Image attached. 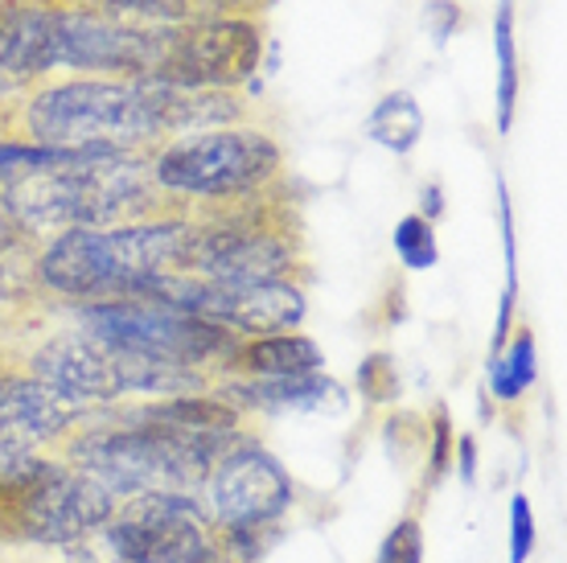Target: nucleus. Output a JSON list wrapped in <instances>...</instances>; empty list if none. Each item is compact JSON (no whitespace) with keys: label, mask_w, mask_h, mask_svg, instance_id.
<instances>
[{"label":"nucleus","mask_w":567,"mask_h":563,"mask_svg":"<svg viewBox=\"0 0 567 563\" xmlns=\"http://www.w3.org/2000/svg\"><path fill=\"white\" fill-rule=\"evenodd\" d=\"M185 276L218 284H309L305 223L288 177L239 197H189Z\"/></svg>","instance_id":"f257e3e1"},{"label":"nucleus","mask_w":567,"mask_h":563,"mask_svg":"<svg viewBox=\"0 0 567 563\" xmlns=\"http://www.w3.org/2000/svg\"><path fill=\"white\" fill-rule=\"evenodd\" d=\"M112 493L54 452L0 457V547H66L115 519Z\"/></svg>","instance_id":"f03ea898"},{"label":"nucleus","mask_w":567,"mask_h":563,"mask_svg":"<svg viewBox=\"0 0 567 563\" xmlns=\"http://www.w3.org/2000/svg\"><path fill=\"white\" fill-rule=\"evenodd\" d=\"M161 190L177 197H239L288 177V149L271 124H230L182 132L148 161Z\"/></svg>","instance_id":"7ed1b4c3"},{"label":"nucleus","mask_w":567,"mask_h":563,"mask_svg":"<svg viewBox=\"0 0 567 563\" xmlns=\"http://www.w3.org/2000/svg\"><path fill=\"white\" fill-rule=\"evenodd\" d=\"M268 50L264 17H206L165 29V45L153 66L156 83L243 91L256 79Z\"/></svg>","instance_id":"20e7f679"},{"label":"nucleus","mask_w":567,"mask_h":563,"mask_svg":"<svg viewBox=\"0 0 567 563\" xmlns=\"http://www.w3.org/2000/svg\"><path fill=\"white\" fill-rule=\"evenodd\" d=\"M107 539L124 563H218V531L194 493H141L120 502Z\"/></svg>","instance_id":"39448f33"},{"label":"nucleus","mask_w":567,"mask_h":563,"mask_svg":"<svg viewBox=\"0 0 567 563\" xmlns=\"http://www.w3.org/2000/svg\"><path fill=\"white\" fill-rule=\"evenodd\" d=\"M194 498L214 526H247V522H280L297 502V485L280 461L268 449H259V440L251 437L210 469V478L202 481Z\"/></svg>","instance_id":"423d86ee"},{"label":"nucleus","mask_w":567,"mask_h":563,"mask_svg":"<svg viewBox=\"0 0 567 563\" xmlns=\"http://www.w3.org/2000/svg\"><path fill=\"white\" fill-rule=\"evenodd\" d=\"M74 399L45 387L25 358L0 338V457L50 452L83 416Z\"/></svg>","instance_id":"0eeeda50"},{"label":"nucleus","mask_w":567,"mask_h":563,"mask_svg":"<svg viewBox=\"0 0 567 563\" xmlns=\"http://www.w3.org/2000/svg\"><path fill=\"white\" fill-rule=\"evenodd\" d=\"M58 71V9L50 0H21L0 13V99L21 95Z\"/></svg>","instance_id":"6e6552de"},{"label":"nucleus","mask_w":567,"mask_h":563,"mask_svg":"<svg viewBox=\"0 0 567 563\" xmlns=\"http://www.w3.org/2000/svg\"><path fill=\"white\" fill-rule=\"evenodd\" d=\"M136 91L144 95L148 112L169 136L202 132V127H230V124H259L264 108L251 103L243 91H202V86H169L156 79H141Z\"/></svg>","instance_id":"1a4fd4ad"},{"label":"nucleus","mask_w":567,"mask_h":563,"mask_svg":"<svg viewBox=\"0 0 567 563\" xmlns=\"http://www.w3.org/2000/svg\"><path fill=\"white\" fill-rule=\"evenodd\" d=\"M218 391L235 399L243 411H338L346 408L341 382L329 375H292V379H223Z\"/></svg>","instance_id":"9d476101"},{"label":"nucleus","mask_w":567,"mask_h":563,"mask_svg":"<svg viewBox=\"0 0 567 563\" xmlns=\"http://www.w3.org/2000/svg\"><path fill=\"white\" fill-rule=\"evenodd\" d=\"M326 367V350L309 334H264V338H239L230 350L223 379H292ZM218 379V382H223Z\"/></svg>","instance_id":"9b49d317"},{"label":"nucleus","mask_w":567,"mask_h":563,"mask_svg":"<svg viewBox=\"0 0 567 563\" xmlns=\"http://www.w3.org/2000/svg\"><path fill=\"white\" fill-rule=\"evenodd\" d=\"M132 416L153 423H165V428H177V432H206V437H230V432H251V411H243L235 399L218 391L214 382L210 391H189V395H165V399H153V403H141L132 408Z\"/></svg>","instance_id":"f8f14e48"},{"label":"nucleus","mask_w":567,"mask_h":563,"mask_svg":"<svg viewBox=\"0 0 567 563\" xmlns=\"http://www.w3.org/2000/svg\"><path fill=\"white\" fill-rule=\"evenodd\" d=\"M367 132L379 144H386L391 153H412L415 141L424 136V112L408 91H391L379 99V108L370 112Z\"/></svg>","instance_id":"ddd939ff"},{"label":"nucleus","mask_w":567,"mask_h":563,"mask_svg":"<svg viewBox=\"0 0 567 563\" xmlns=\"http://www.w3.org/2000/svg\"><path fill=\"white\" fill-rule=\"evenodd\" d=\"M530 382H535V338L526 325H518L511 350L489 358V387L502 403H518Z\"/></svg>","instance_id":"4468645a"},{"label":"nucleus","mask_w":567,"mask_h":563,"mask_svg":"<svg viewBox=\"0 0 567 563\" xmlns=\"http://www.w3.org/2000/svg\"><path fill=\"white\" fill-rule=\"evenodd\" d=\"M494 38H497V127L511 132L514 124V103H518V54H514V0H502L494 17Z\"/></svg>","instance_id":"2eb2a0df"},{"label":"nucleus","mask_w":567,"mask_h":563,"mask_svg":"<svg viewBox=\"0 0 567 563\" xmlns=\"http://www.w3.org/2000/svg\"><path fill=\"white\" fill-rule=\"evenodd\" d=\"M453 452H456L453 420H449V408L436 403V408H432V420H427V440H424V461H427L424 490H436L440 481L449 478V469H453Z\"/></svg>","instance_id":"dca6fc26"},{"label":"nucleus","mask_w":567,"mask_h":563,"mask_svg":"<svg viewBox=\"0 0 567 563\" xmlns=\"http://www.w3.org/2000/svg\"><path fill=\"white\" fill-rule=\"evenodd\" d=\"M358 395L374 403V408H386L399 399V367L391 350H370L358 367Z\"/></svg>","instance_id":"f3484780"},{"label":"nucleus","mask_w":567,"mask_h":563,"mask_svg":"<svg viewBox=\"0 0 567 563\" xmlns=\"http://www.w3.org/2000/svg\"><path fill=\"white\" fill-rule=\"evenodd\" d=\"M395 255L403 259V268L412 272H424L436 264V235H432V223H427L424 214H408L395 226Z\"/></svg>","instance_id":"a211bd4d"},{"label":"nucleus","mask_w":567,"mask_h":563,"mask_svg":"<svg viewBox=\"0 0 567 563\" xmlns=\"http://www.w3.org/2000/svg\"><path fill=\"white\" fill-rule=\"evenodd\" d=\"M374 563H424V526L415 514L395 522V531L383 539V551Z\"/></svg>","instance_id":"6ab92c4d"},{"label":"nucleus","mask_w":567,"mask_h":563,"mask_svg":"<svg viewBox=\"0 0 567 563\" xmlns=\"http://www.w3.org/2000/svg\"><path fill=\"white\" fill-rule=\"evenodd\" d=\"M62 551V563H124L120 560V551H115V543L107 539V526L103 531H91V535L74 539V543H66Z\"/></svg>","instance_id":"aec40b11"},{"label":"nucleus","mask_w":567,"mask_h":563,"mask_svg":"<svg viewBox=\"0 0 567 563\" xmlns=\"http://www.w3.org/2000/svg\"><path fill=\"white\" fill-rule=\"evenodd\" d=\"M535 551V514L523 493H514L511 502V563H526Z\"/></svg>","instance_id":"412c9836"},{"label":"nucleus","mask_w":567,"mask_h":563,"mask_svg":"<svg viewBox=\"0 0 567 563\" xmlns=\"http://www.w3.org/2000/svg\"><path fill=\"white\" fill-rule=\"evenodd\" d=\"M465 21V13L456 9V0H427L424 9V25L432 29V38H436V45H444L449 38H453V29Z\"/></svg>","instance_id":"4be33fe9"},{"label":"nucleus","mask_w":567,"mask_h":563,"mask_svg":"<svg viewBox=\"0 0 567 563\" xmlns=\"http://www.w3.org/2000/svg\"><path fill=\"white\" fill-rule=\"evenodd\" d=\"M379 313H383V317H374L379 325H399L403 317H408V280H403V272H391L386 293L379 296Z\"/></svg>","instance_id":"5701e85b"},{"label":"nucleus","mask_w":567,"mask_h":563,"mask_svg":"<svg viewBox=\"0 0 567 563\" xmlns=\"http://www.w3.org/2000/svg\"><path fill=\"white\" fill-rule=\"evenodd\" d=\"M453 465H461V481H465V485H473V478H477V440L468 437V432L456 440Z\"/></svg>","instance_id":"b1692460"},{"label":"nucleus","mask_w":567,"mask_h":563,"mask_svg":"<svg viewBox=\"0 0 567 563\" xmlns=\"http://www.w3.org/2000/svg\"><path fill=\"white\" fill-rule=\"evenodd\" d=\"M17 235H25V231L17 226L13 211H9V202H4V190H0V247H9Z\"/></svg>","instance_id":"393cba45"},{"label":"nucleus","mask_w":567,"mask_h":563,"mask_svg":"<svg viewBox=\"0 0 567 563\" xmlns=\"http://www.w3.org/2000/svg\"><path fill=\"white\" fill-rule=\"evenodd\" d=\"M424 197H427V211H420V214H424L427 223H436L440 214H444V194H440V185H436V182L427 185V190H424Z\"/></svg>","instance_id":"a878e982"}]
</instances>
